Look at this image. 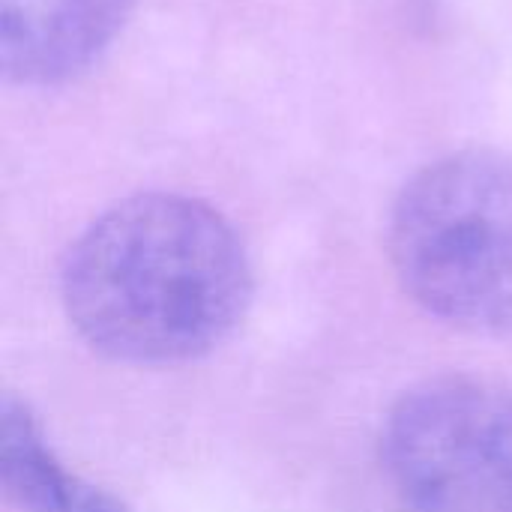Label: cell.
<instances>
[{
  "mask_svg": "<svg viewBox=\"0 0 512 512\" xmlns=\"http://www.w3.org/2000/svg\"><path fill=\"white\" fill-rule=\"evenodd\" d=\"M60 294L78 336L105 357L168 366L222 345L252 300L237 231L204 201L135 195L69 249Z\"/></svg>",
  "mask_w": 512,
  "mask_h": 512,
  "instance_id": "6da1fadb",
  "label": "cell"
},
{
  "mask_svg": "<svg viewBox=\"0 0 512 512\" xmlns=\"http://www.w3.org/2000/svg\"><path fill=\"white\" fill-rule=\"evenodd\" d=\"M390 258L429 315L512 336V156L468 150L423 168L396 198Z\"/></svg>",
  "mask_w": 512,
  "mask_h": 512,
  "instance_id": "7a4b0ae2",
  "label": "cell"
},
{
  "mask_svg": "<svg viewBox=\"0 0 512 512\" xmlns=\"http://www.w3.org/2000/svg\"><path fill=\"white\" fill-rule=\"evenodd\" d=\"M384 477L408 512H512V387L444 375L411 387L381 432Z\"/></svg>",
  "mask_w": 512,
  "mask_h": 512,
  "instance_id": "3957f363",
  "label": "cell"
},
{
  "mask_svg": "<svg viewBox=\"0 0 512 512\" xmlns=\"http://www.w3.org/2000/svg\"><path fill=\"white\" fill-rule=\"evenodd\" d=\"M135 0H0V66L21 84L84 72L123 30Z\"/></svg>",
  "mask_w": 512,
  "mask_h": 512,
  "instance_id": "277c9868",
  "label": "cell"
},
{
  "mask_svg": "<svg viewBox=\"0 0 512 512\" xmlns=\"http://www.w3.org/2000/svg\"><path fill=\"white\" fill-rule=\"evenodd\" d=\"M0 480L24 512H129L102 489L69 474L24 402L0 405Z\"/></svg>",
  "mask_w": 512,
  "mask_h": 512,
  "instance_id": "5b68a950",
  "label": "cell"
}]
</instances>
